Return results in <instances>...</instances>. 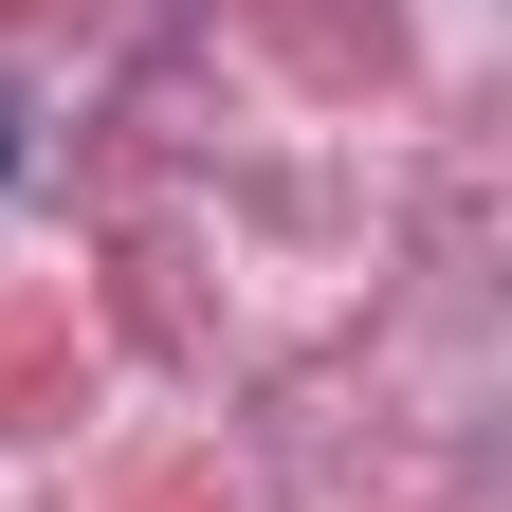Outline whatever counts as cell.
<instances>
[{
  "label": "cell",
  "instance_id": "obj_1",
  "mask_svg": "<svg viewBox=\"0 0 512 512\" xmlns=\"http://www.w3.org/2000/svg\"><path fill=\"white\" fill-rule=\"evenodd\" d=\"M0 183H19V92H0Z\"/></svg>",
  "mask_w": 512,
  "mask_h": 512
}]
</instances>
